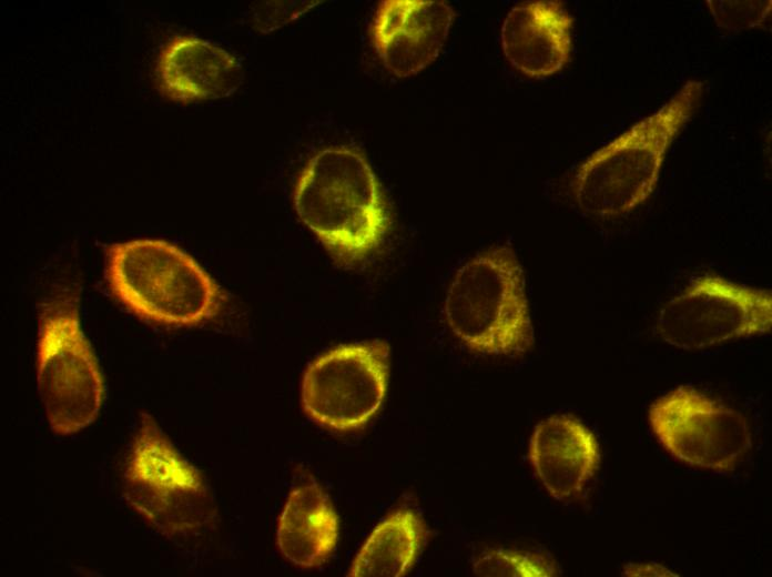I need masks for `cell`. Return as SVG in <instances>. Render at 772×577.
I'll list each match as a JSON object with an SVG mask.
<instances>
[{"mask_svg":"<svg viewBox=\"0 0 772 577\" xmlns=\"http://www.w3.org/2000/svg\"><path fill=\"white\" fill-rule=\"evenodd\" d=\"M111 294L144 321L175 327L216 317L226 294L185 251L161 239H134L106 250Z\"/></svg>","mask_w":772,"mask_h":577,"instance_id":"cell-3","label":"cell"},{"mask_svg":"<svg viewBox=\"0 0 772 577\" xmlns=\"http://www.w3.org/2000/svg\"><path fill=\"white\" fill-rule=\"evenodd\" d=\"M37 383L47 419L55 434H74L98 417L103 379L82 332L74 296L51 298L41 305Z\"/></svg>","mask_w":772,"mask_h":577,"instance_id":"cell-5","label":"cell"},{"mask_svg":"<svg viewBox=\"0 0 772 577\" xmlns=\"http://www.w3.org/2000/svg\"><path fill=\"white\" fill-rule=\"evenodd\" d=\"M454 17L444 1L385 0L373 20L372 42L390 73L415 75L439 55Z\"/></svg>","mask_w":772,"mask_h":577,"instance_id":"cell-10","label":"cell"},{"mask_svg":"<svg viewBox=\"0 0 772 577\" xmlns=\"http://www.w3.org/2000/svg\"><path fill=\"white\" fill-rule=\"evenodd\" d=\"M123 483L131 508L163 535L195 534L214 518L200 473L180 456L148 413L140 415Z\"/></svg>","mask_w":772,"mask_h":577,"instance_id":"cell-6","label":"cell"},{"mask_svg":"<svg viewBox=\"0 0 772 577\" xmlns=\"http://www.w3.org/2000/svg\"><path fill=\"white\" fill-rule=\"evenodd\" d=\"M573 19L558 1H529L514 7L501 26V47L514 68L541 79L570 60Z\"/></svg>","mask_w":772,"mask_h":577,"instance_id":"cell-13","label":"cell"},{"mask_svg":"<svg viewBox=\"0 0 772 577\" xmlns=\"http://www.w3.org/2000/svg\"><path fill=\"white\" fill-rule=\"evenodd\" d=\"M530 465L557 500L578 496L600 466L595 434L578 418L553 415L536 425L529 442Z\"/></svg>","mask_w":772,"mask_h":577,"instance_id":"cell-11","label":"cell"},{"mask_svg":"<svg viewBox=\"0 0 772 577\" xmlns=\"http://www.w3.org/2000/svg\"><path fill=\"white\" fill-rule=\"evenodd\" d=\"M649 423L662 447L692 467L731 472L752 446L742 414L689 386L654 401Z\"/></svg>","mask_w":772,"mask_h":577,"instance_id":"cell-9","label":"cell"},{"mask_svg":"<svg viewBox=\"0 0 772 577\" xmlns=\"http://www.w3.org/2000/svg\"><path fill=\"white\" fill-rule=\"evenodd\" d=\"M772 327V295L717 275H704L660 310L656 332L667 344L699 351L764 335Z\"/></svg>","mask_w":772,"mask_h":577,"instance_id":"cell-7","label":"cell"},{"mask_svg":"<svg viewBox=\"0 0 772 577\" xmlns=\"http://www.w3.org/2000/svg\"><path fill=\"white\" fill-rule=\"evenodd\" d=\"M338 518L325 492L316 484L294 488L277 524L283 556L301 567L322 565L338 540Z\"/></svg>","mask_w":772,"mask_h":577,"instance_id":"cell-14","label":"cell"},{"mask_svg":"<svg viewBox=\"0 0 772 577\" xmlns=\"http://www.w3.org/2000/svg\"><path fill=\"white\" fill-rule=\"evenodd\" d=\"M156 80L165 98L189 103L233 94L243 71L237 58L223 48L197 37L176 36L161 49Z\"/></svg>","mask_w":772,"mask_h":577,"instance_id":"cell-12","label":"cell"},{"mask_svg":"<svg viewBox=\"0 0 772 577\" xmlns=\"http://www.w3.org/2000/svg\"><path fill=\"white\" fill-rule=\"evenodd\" d=\"M701 81L685 82L658 110L593 152L577 170L571 193L585 213L624 215L653 193L667 152L702 98Z\"/></svg>","mask_w":772,"mask_h":577,"instance_id":"cell-2","label":"cell"},{"mask_svg":"<svg viewBox=\"0 0 772 577\" xmlns=\"http://www.w3.org/2000/svg\"><path fill=\"white\" fill-rule=\"evenodd\" d=\"M293 201L302 223L342 264L366 260L390 229L382 185L367 159L352 148L315 153L296 181Z\"/></svg>","mask_w":772,"mask_h":577,"instance_id":"cell-1","label":"cell"},{"mask_svg":"<svg viewBox=\"0 0 772 577\" xmlns=\"http://www.w3.org/2000/svg\"><path fill=\"white\" fill-rule=\"evenodd\" d=\"M623 576L650 577V576H668L677 577L678 574L669 570L664 566L656 563H630L622 570Z\"/></svg>","mask_w":772,"mask_h":577,"instance_id":"cell-19","label":"cell"},{"mask_svg":"<svg viewBox=\"0 0 772 577\" xmlns=\"http://www.w3.org/2000/svg\"><path fill=\"white\" fill-rule=\"evenodd\" d=\"M420 517L398 509L382 520L358 550L348 576L400 577L413 566L425 538Z\"/></svg>","mask_w":772,"mask_h":577,"instance_id":"cell-15","label":"cell"},{"mask_svg":"<svg viewBox=\"0 0 772 577\" xmlns=\"http://www.w3.org/2000/svg\"><path fill=\"white\" fill-rule=\"evenodd\" d=\"M266 6L265 22L272 19L263 29V32L274 30L288 21L303 14L321 1H292V2H271ZM264 21L261 24L265 23Z\"/></svg>","mask_w":772,"mask_h":577,"instance_id":"cell-18","label":"cell"},{"mask_svg":"<svg viewBox=\"0 0 772 577\" xmlns=\"http://www.w3.org/2000/svg\"><path fill=\"white\" fill-rule=\"evenodd\" d=\"M705 3L717 26L730 32L765 28L772 8L771 0H708Z\"/></svg>","mask_w":772,"mask_h":577,"instance_id":"cell-17","label":"cell"},{"mask_svg":"<svg viewBox=\"0 0 772 577\" xmlns=\"http://www.w3.org/2000/svg\"><path fill=\"white\" fill-rule=\"evenodd\" d=\"M389 345L374 340L338 345L306 368L301 399L316 424L347 432L365 426L387 389Z\"/></svg>","mask_w":772,"mask_h":577,"instance_id":"cell-8","label":"cell"},{"mask_svg":"<svg viewBox=\"0 0 772 577\" xmlns=\"http://www.w3.org/2000/svg\"><path fill=\"white\" fill-rule=\"evenodd\" d=\"M473 571L488 577H546L557 575L555 564L548 558L508 549H489L473 564Z\"/></svg>","mask_w":772,"mask_h":577,"instance_id":"cell-16","label":"cell"},{"mask_svg":"<svg viewBox=\"0 0 772 577\" xmlns=\"http://www.w3.org/2000/svg\"><path fill=\"white\" fill-rule=\"evenodd\" d=\"M450 332L470 351L521 355L534 345L522 269L508 246H494L461 265L445 294Z\"/></svg>","mask_w":772,"mask_h":577,"instance_id":"cell-4","label":"cell"}]
</instances>
